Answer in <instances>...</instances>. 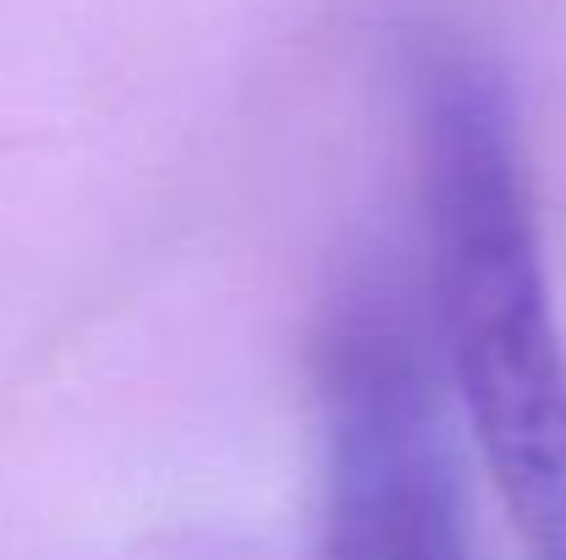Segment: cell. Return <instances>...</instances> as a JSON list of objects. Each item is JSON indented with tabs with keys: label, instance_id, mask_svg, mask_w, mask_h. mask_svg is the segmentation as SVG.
Returning <instances> with one entry per match:
<instances>
[{
	"label": "cell",
	"instance_id": "cell-1",
	"mask_svg": "<svg viewBox=\"0 0 566 560\" xmlns=\"http://www.w3.org/2000/svg\"><path fill=\"white\" fill-rule=\"evenodd\" d=\"M418 133L446 373L517 539L566 560V341L506 99L473 61H434Z\"/></svg>",
	"mask_w": 566,
	"mask_h": 560
},
{
	"label": "cell",
	"instance_id": "cell-2",
	"mask_svg": "<svg viewBox=\"0 0 566 560\" xmlns=\"http://www.w3.org/2000/svg\"><path fill=\"white\" fill-rule=\"evenodd\" d=\"M319 522L308 560H468L457 462L412 336L353 303L319 347Z\"/></svg>",
	"mask_w": 566,
	"mask_h": 560
}]
</instances>
